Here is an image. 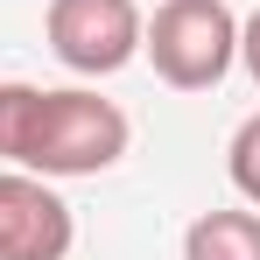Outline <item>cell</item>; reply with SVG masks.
<instances>
[{
    "label": "cell",
    "instance_id": "4",
    "mask_svg": "<svg viewBox=\"0 0 260 260\" xmlns=\"http://www.w3.org/2000/svg\"><path fill=\"white\" fill-rule=\"evenodd\" d=\"M78 218L49 190V176L0 169V260H71Z\"/></svg>",
    "mask_w": 260,
    "mask_h": 260
},
{
    "label": "cell",
    "instance_id": "3",
    "mask_svg": "<svg viewBox=\"0 0 260 260\" xmlns=\"http://www.w3.org/2000/svg\"><path fill=\"white\" fill-rule=\"evenodd\" d=\"M49 56L78 78H113L141 56V7L134 0H49L43 14Z\"/></svg>",
    "mask_w": 260,
    "mask_h": 260
},
{
    "label": "cell",
    "instance_id": "5",
    "mask_svg": "<svg viewBox=\"0 0 260 260\" xmlns=\"http://www.w3.org/2000/svg\"><path fill=\"white\" fill-rule=\"evenodd\" d=\"M183 260H260V211H204V218H190Z\"/></svg>",
    "mask_w": 260,
    "mask_h": 260
},
{
    "label": "cell",
    "instance_id": "2",
    "mask_svg": "<svg viewBox=\"0 0 260 260\" xmlns=\"http://www.w3.org/2000/svg\"><path fill=\"white\" fill-rule=\"evenodd\" d=\"M141 56L169 91H211L239 63V21L225 0H162L141 21Z\"/></svg>",
    "mask_w": 260,
    "mask_h": 260
},
{
    "label": "cell",
    "instance_id": "1",
    "mask_svg": "<svg viewBox=\"0 0 260 260\" xmlns=\"http://www.w3.org/2000/svg\"><path fill=\"white\" fill-rule=\"evenodd\" d=\"M127 141H134L127 113L85 85L43 91V85H21V78L0 85V162L7 169L49 176V183L106 176L127 155Z\"/></svg>",
    "mask_w": 260,
    "mask_h": 260
},
{
    "label": "cell",
    "instance_id": "7",
    "mask_svg": "<svg viewBox=\"0 0 260 260\" xmlns=\"http://www.w3.org/2000/svg\"><path fill=\"white\" fill-rule=\"evenodd\" d=\"M239 63H246V78L260 85V7L239 21Z\"/></svg>",
    "mask_w": 260,
    "mask_h": 260
},
{
    "label": "cell",
    "instance_id": "6",
    "mask_svg": "<svg viewBox=\"0 0 260 260\" xmlns=\"http://www.w3.org/2000/svg\"><path fill=\"white\" fill-rule=\"evenodd\" d=\"M225 176H232V190L260 211V113H246V120H239L232 148H225Z\"/></svg>",
    "mask_w": 260,
    "mask_h": 260
}]
</instances>
